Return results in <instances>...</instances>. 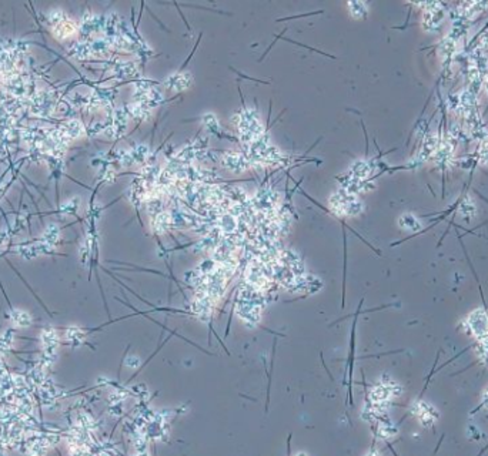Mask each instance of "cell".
Returning a JSON list of instances; mask_svg holds the SVG:
<instances>
[{
	"label": "cell",
	"instance_id": "cell-13",
	"mask_svg": "<svg viewBox=\"0 0 488 456\" xmlns=\"http://www.w3.org/2000/svg\"><path fill=\"white\" fill-rule=\"evenodd\" d=\"M297 456H307L306 453H303V452H300V453H297Z\"/></svg>",
	"mask_w": 488,
	"mask_h": 456
},
{
	"label": "cell",
	"instance_id": "cell-1",
	"mask_svg": "<svg viewBox=\"0 0 488 456\" xmlns=\"http://www.w3.org/2000/svg\"><path fill=\"white\" fill-rule=\"evenodd\" d=\"M421 8H424L423 19H421L423 29L428 33H435L440 30L444 17L447 15L445 5L438 2H430V3H421Z\"/></svg>",
	"mask_w": 488,
	"mask_h": 456
},
{
	"label": "cell",
	"instance_id": "cell-6",
	"mask_svg": "<svg viewBox=\"0 0 488 456\" xmlns=\"http://www.w3.org/2000/svg\"><path fill=\"white\" fill-rule=\"evenodd\" d=\"M372 167L367 161H356L351 167V174L358 180H364L371 174Z\"/></svg>",
	"mask_w": 488,
	"mask_h": 456
},
{
	"label": "cell",
	"instance_id": "cell-11",
	"mask_svg": "<svg viewBox=\"0 0 488 456\" xmlns=\"http://www.w3.org/2000/svg\"><path fill=\"white\" fill-rule=\"evenodd\" d=\"M365 456H381V455H380L377 450H371V452H368Z\"/></svg>",
	"mask_w": 488,
	"mask_h": 456
},
{
	"label": "cell",
	"instance_id": "cell-4",
	"mask_svg": "<svg viewBox=\"0 0 488 456\" xmlns=\"http://www.w3.org/2000/svg\"><path fill=\"white\" fill-rule=\"evenodd\" d=\"M457 205H458V209H457L458 214L463 217L467 223H470L474 217L477 216V205H475V202H474V200L470 197V195H467V194L463 195V197H461V200L458 201Z\"/></svg>",
	"mask_w": 488,
	"mask_h": 456
},
{
	"label": "cell",
	"instance_id": "cell-12",
	"mask_svg": "<svg viewBox=\"0 0 488 456\" xmlns=\"http://www.w3.org/2000/svg\"><path fill=\"white\" fill-rule=\"evenodd\" d=\"M310 15H313V13H307V15H302V17H306V16H310ZM295 17H300V16H294V17H291V19H295Z\"/></svg>",
	"mask_w": 488,
	"mask_h": 456
},
{
	"label": "cell",
	"instance_id": "cell-8",
	"mask_svg": "<svg viewBox=\"0 0 488 456\" xmlns=\"http://www.w3.org/2000/svg\"><path fill=\"white\" fill-rule=\"evenodd\" d=\"M12 321L17 326H27L31 324V318L23 311H12Z\"/></svg>",
	"mask_w": 488,
	"mask_h": 456
},
{
	"label": "cell",
	"instance_id": "cell-9",
	"mask_svg": "<svg viewBox=\"0 0 488 456\" xmlns=\"http://www.w3.org/2000/svg\"><path fill=\"white\" fill-rule=\"evenodd\" d=\"M126 365H127V366H132V368H137V366L140 365L139 358H134V356H133V358H129V359H127V362H126Z\"/></svg>",
	"mask_w": 488,
	"mask_h": 456
},
{
	"label": "cell",
	"instance_id": "cell-10",
	"mask_svg": "<svg viewBox=\"0 0 488 456\" xmlns=\"http://www.w3.org/2000/svg\"><path fill=\"white\" fill-rule=\"evenodd\" d=\"M482 89H484V90H485V92H487V93H488V76H487V77H485V80H484V85H482Z\"/></svg>",
	"mask_w": 488,
	"mask_h": 456
},
{
	"label": "cell",
	"instance_id": "cell-7",
	"mask_svg": "<svg viewBox=\"0 0 488 456\" xmlns=\"http://www.w3.org/2000/svg\"><path fill=\"white\" fill-rule=\"evenodd\" d=\"M349 8L353 17H356V19H363L368 13L367 5L361 3V2H351V3H349Z\"/></svg>",
	"mask_w": 488,
	"mask_h": 456
},
{
	"label": "cell",
	"instance_id": "cell-2",
	"mask_svg": "<svg viewBox=\"0 0 488 456\" xmlns=\"http://www.w3.org/2000/svg\"><path fill=\"white\" fill-rule=\"evenodd\" d=\"M461 326H464L465 333L470 334L475 340L478 341L488 335V312L487 309L477 308L471 311Z\"/></svg>",
	"mask_w": 488,
	"mask_h": 456
},
{
	"label": "cell",
	"instance_id": "cell-3",
	"mask_svg": "<svg viewBox=\"0 0 488 456\" xmlns=\"http://www.w3.org/2000/svg\"><path fill=\"white\" fill-rule=\"evenodd\" d=\"M411 413L419 418L421 425L424 428L431 426L438 419V412L434 408L433 405L424 402V401H417L416 403H412L411 406Z\"/></svg>",
	"mask_w": 488,
	"mask_h": 456
},
{
	"label": "cell",
	"instance_id": "cell-5",
	"mask_svg": "<svg viewBox=\"0 0 488 456\" xmlns=\"http://www.w3.org/2000/svg\"><path fill=\"white\" fill-rule=\"evenodd\" d=\"M398 225L403 228V230H407V231L411 232H419L421 231L423 225L417 220V217L412 216V214H403V216L398 218Z\"/></svg>",
	"mask_w": 488,
	"mask_h": 456
}]
</instances>
